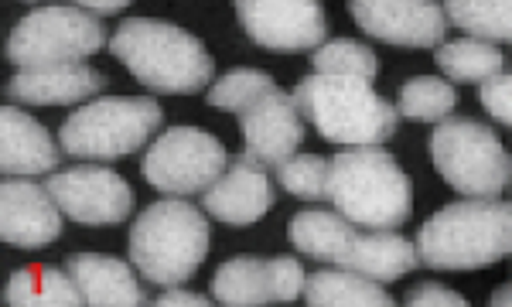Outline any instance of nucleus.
I'll list each match as a JSON object with an SVG mask.
<instances>
[{
  "label": "nucleus",
  "instance_id": "obj_1",
  "mask_svg": "<svg viewBox=\"0 0 512 307\" xmlns=\"http://www.w3.org/2000/svg\"><path fill=\"white\" fill-rule=\"evenodd\" d=\"M325 198L362 229L396 232L414 215V185L383 147H349L328 161Z\"/></svg>",
  "mask_w": 512,
  "mask_h": 307
},
{
  "label": "nucleus",
  "instance_id": "obj_2",
  "mask_svg": "<svg viewBox=\"0 0 512 307\" xmlns=\"http://www.w3.org/2000/svg\"><path fill=\"white\" fill-rule=\"evenodd\" d=\"M414 246L427 270H485L512 253V209L499 198L451 202L420 226Z\"/></svg>",
  "mask_w": 512,
  "mask_h": 307
},
{
  "label": "nucleus",
  "instance_id": "obj_3",
  "mask_svg": "<svg viewBox=\"0 0 512 307\" xmlns=\"http://www.w3.org/2000/svg\"><path fill=\"white\" fill-rule=\"evenodd\" d=\"M110 52L158 96H195L212 79V55L202 41L168 21H123L110 38Z\"/></svg>",
  "mask_w": 512,
  "mask_h": 307
},
{
  "label": "nucleus",
  "instance_id": "obj_4",
  "mask_svg": "<svg viewBox=\"0 0 512 307\" xmlns=\"http://www.w3.org/2000/svg\"><path fill=\"white\" fill-rule=\"evenodd\" d=\"M297 110L328 144L383 147L396 134L400 113L359 76L315 72L294 86Z\"/></svg>",
  "mask_w": 512,
  "mask_h": 307
},
{
  "label": "nucleus",
  "instance_id": "obj_5",
  "mask_svg": "<svg viewBox=\"0 0 512 307\" xmlns=\"http://www.w3.org/2000/svg\"><path fill=\"white\" fill-rule=\"evenodd\" d=\"M130 260L158 287H181L195 277L209 253V219L185 198L147 205L130 226Z\"/></svg>",
  "mask_w": 512,
  "mask_h": 307
},
{
  "label": "nucleus",
  "instance_id": "obj_6",
  "mask_svg": "<svg viewBox=\"0 0 512 307\" xmlns=\"http://www.w3.org/2000/svg\"><path fill=\"white\" fill-rule=\"evenodd\" d=\"M164 123V110L147 96H103L65 116L59 144L82 161H120L137 154Z\"/></svg>",
  "mask_w": 512,
  "mask_h": 307
},
{
  "label": "nucleus",
  "instance_id": "obj_7",
  "mask_svg": "<svg viewBox=\"0 0 512 307\" xmlns=\"http://www.w3.org/2000/svg\"><path fill=\"white\" fill-rule=\"evenodd\" d=\"M437 174L468 198H499L509 185V154L499 134L472 116H444L431 134Z\"/></svg>",
  "mask_w": 512,
  "mask_h": 307
},
{
  "label": "nucleus",
  "instance_id": "obj_8",
  "mask_svg": "<svg viewBox=\"0 0 512 307\" xmlns=\"http://www.w3.org/2000/svg\"><path fill=\"white\" fill-rule=\"evenodd\" d=\"M103 24L79 7H38L14 24L7 38V62L18 72L79 65L103 48Z\"/></svg>",
  "mask_w": 512,
  "mask_h": 307
},
{
  "label": "nucleus",
  "instance_id": "obj_9",
  "mask_svg": "<svg viewBox=\"0 0 512 307\" xmlns=\"http://www.w3.org/2000/svg\"><path fill=\"white\" fill-rule=\"evenodd\" d=\"M229 168V154L212 134L198 127H168L147 147L140 174L164 195H202Z\"/></svg>",
  "mask_w": 512,
  "mask_h": 307
},
{
  "label": "nucleus",
  "instance_id": "obj_10",
  "mask_svg": "<svg viewBox=\"0 0 512 307\" xmlns=\"http://www.w3.org/2000/svg\"><path fill=\"white\" fill-rule=\"evenodd\" d=\"M246 38L267 52H308L325 45L328 18L321 0H233Z\"/></svg>",
  "mask_w": 512,
  "mask_h": 307
},
{
  "label": "nucleus",
  "instance_id": "obj_11",
  "mask_svg": "<svg viewBox=\"0 0 512 307\" xmlns=\"http://www.w3.org/2000/svg\"><path fill=\"white\" fill-rule=\"evenodd\" d=\"M304 267L294 256H236L216 270L212 294L226 307H263L291 304L304 294Z\"/></svg>",
  "mask_w": 512,
  "mask_h": 307
},
{
  "label": "nucleus",
  "instance_id": "obj_12",
  "mask_svg": "<svg viewBox=\"0 0 512 307\" xmlns=\"http://www.w3.org/2000/svg\"><path fill=\"white\" fill-rule=\"evenodd\" d=\"M48 192L59 202L65 219L79 226H117L134 212V188L113 168H69L48 178Z\"/></svg>",
  "mask_w": 512,
  "mask_h": 307
},
{
  "label": "nucleus",
  "instance_id": "obj_13",
  "mask_svg": "<svg viewBox=\"0 0 512 307\" xmlns=\"http://www.w3.org/2000/svg\"><path fill=\"white\" fill-rule=\"evenodd\" d=\"M349 11L362 35L403 48L441 45L448 18L437 0H349Z\"/></svg>",
  "mask_w": 512,
  "mask_h": 307
},
{
  "label": "nucleus",
  "instance_id": "obj_14",
  "mask_svg": "<svg viewBox=\"0 0 512 307\" xmlns=\"http://www.w3.org/2000/svg\"><path fill=\"white\" fill-rule=\"evenodd\" d=\"M239 127H243L246 154L256 157L267 171L294 157L304 140V116L297 110V99L280 86L263 93L250 110L239 113Z\"/></svg>",
  "mask_w": 512,
  "mask_h": 307
},
{
  "label": "nucleus",
  "instance_id": "obj_15",
  "mask_svg": "<svg viewBox=\"0 0 512 307\" xmlns=\"http://www.w3.org/2000/svg\"><path fill=\"white\" fill-rule=\"evenodd\" d=\"M274 202L277 192L267 168L246 151L233 157L216 185L202 192V209L226 226H253L274 209Z\"/></svg>",
  "mask_w": 512,
  "mask_h": 307
},
{
  "label": "nucleus",
  "instance_id": "obj_16",
  "mask_svg": "<svg viewBox=\"0 0 512 307\" xmlns=\"http://www.w3.org/2000/svg\"><path fill=\"white\" fill-rule=\"evenodd\" d=\"M62 236V209L48 188L28 178H7L0 188V239L38 250Z\"/></svg>",
  "mask_w": 512,
  "mask_h": 307
},
{
  "label": "nucleus",
  "instance_id": "obj_17",
  "mask_svg": "<svg viewBox=\"0 0 512 307\" xmlns=\"http://www.w3.org/2000/svg\"><path fill=\"white\" fill-rule=\"evenodd\" d=\"M103 86H106L103 72L79 62V65H59V69L18 72L4 86V96L21 106H76L99 96Z\"/></svg>",
  "mask_w": 512,
  "mask_h": 307
},
{
  "label": "nucleus",
  "instance_id": "obj_18",
  "mask_svg": "<svg viewBox=\"0 0 512 307\" xmlns=\"http://www.w3.org/2000/svg\"><path fill=\"white\" fill-rule=\"evenodd\" d=\"M0 127H4V140H0V171L7 178H31V174H48L59 164V147L48 137L35 116L4 106L0 113Z\"/></svg>",
  "mask_w": 512,
  "mask_h": 307
},
{
  "label": "nucleus",
  "instance_id": "obj_19",
  "mask_svg": "<svg viewBox=\"0 0 512 307\" xmlns=\"http://www.w3.org/2000/svg\"><path fill=\"white\" fill-rule=\"evenodd\" d=\"M65 270L72 273L79 294L93 307H137L144 304V290H140L137 277L130 267L117 256L103 253H72L65 260Z\"/></svg>",
  "mask_w": 512,
  "mask_h": 307
},
{
  "label": "nucleus",
  "instance_id": "obj_20",
  "mask_svg": "<svg viewBox=\"0 0 512 307\" xmlns=\"http://www.w3.org/2000/svg\"><path fill=\"white\" fill-rule=\"evenodd\" d=\"M417 246L410 239L396 236L386 229H355L349 239V250H345L342 267L355 270L362 277L376 280V284H393V280L407 277L417 267Z\"/></svg>",
  "mask_w": 512,
  "mask_h": 307
},
{
  "label": "nucleus",
  "instance_id": "obj_21",
  "mask_svg": "<svg viewBox=\"0 0 512 307\" xmlns=\"http://www.w3.org/2000/svg\"><path fill=\"white\" fill-rule=\"evenodd\" d=\"M4 304L11 307H76L86 304L69 270L59 267H21L4 287Z\"/></svg>",
  "mask_w": 512,
  "mask_h": 307
},
{
  "label": "nucleus",
  "instance_id": "obj_22",
  "mask_svg": "<svg viewBox=\"0 0 512 307\" xmlns=\"http://www.w3.org/2000/svg\"><path fill=\"white\" fill-rule=\"evenodd\" d=\"M304 301L311 307H390L396 304L383 284L355 270H318L304 284Z\"/></svg>",
  "mask_w": 512,
  "mask_h": 307
},
{
  "label": "nucleus",
  "instance_id": "obj_23",
  "mask_svg": "<svg viewBox=\"0 0 512 307\" xmlns=\"http://www.w3.org/2000/svg\"><path fill=\"white\" fill-rule=\"evenodd\" d=\"M434 62L454 82H485L502 72V52L482 38L441 41Z\"/></svg>",
  "mask_w": 512,
  "mask_h": 307
},
{
  "label": "nucleus",
  "instance_id": "obj_24",
  "mask_svg": "<svg viewBox=\"0 0 512 307\" xmlns=\"http://www.w3.org/2000/svg\"><path fill=\"white\" fill-rule=\"evenodd\" d=\"M512 0H444V18L465 35L482 41H509Z\"/></svg>",
  "mask_w": 512,
  "mask_h": 307
},
{
  "label": "nucleus",
  "instance_id": "obj_25",
  "mask_svg": "<svg viewBox=\"0 0 512 307\" xmlns=\"http://www.w3.org/2000/svg\"><path fill=\"white\" fill-rule=\"evenodd\" d=\"M458 93L451 82L434 79V76H417L403 82L396 93V113L410 123H441L444 116H451Z\"/></svg>",
  "mask_w": 512,
  "mask_h": 307
},
{
  "label": "nucleus",
  "instance_id": "obj_26",
  "mask_svg": "<svg viewBox=\"0 0 512 307\" xmlns=\"http://www.w3.org/2000/svg\"><path fill=\"white\" fill-rule=\"evenodd\" d=\"M311 65H315V72H328V76H359V79L379 76V58L373 48L349 38L318 45L315 55H311Z\"/></svg>",
  "mask_w": 512,
  "mask_h": 307
},
{
  "label": "nucleus",
  "instance_id": "obj_27",
  "mask_svg": "<svg viewBox=\"0 0 512 307\" xmlns=\"http://www.w3.org/2000/svg\"><path fill=\"white\" fill-rule=\"evenodd\" d=\"M274 86L277 82L260 69H229L226 76H219L216 86L209 89V106L243 113V110H250L263 93H270Z\"/></svg>",
  "mask_w": 512,
  "mask_h": 307
},
{
  "label": "nucleus",
  "instance_id": "obj_28",
  "mask_svg": "<svg viewBox=\"0 0 512 307\" xmlns=\"http://www.w3.org/2000/svg\"><path fill=\"white\" fill-rule=\"evenodd\" d=\"M277 181L284 192H291L304 202H318L325 198V181H328V161L318 154H294L284 164H277Z\"/></svg>",
  "mask_w": 512,
  "mask_h": 307
},
{
  "label": "nucleus",
  "instance_id": "obj_29",
  "mask_svg": "<svg viewBox=\"0 0 512 307\" xmlns=\"http://www.w3.org/2000/svg\"><path fill=\"white\" fill-rule=\"evenodd\" d=\"M478 99L499 123H512V76L499 72V76L478 82Z\"/></svg>",
  "mask_w": 512,
  "mask_h": 307
},
{
  "label": "nucleus",
  "instance_id": "obj_30",
  "mask_svg": "<svg viewBox=\"0 0 512 307\" xmlns=\"http://www.w3.org/2000/svg\"><path fill=\"white\" fill-rule=\"evenodd\" d=\"M407 304L410 307H427V304H448V307H465L468 301L458 294V290H451V287H441V284H417L414 290L407 294Z\"/></svg>",
  "mask_w": 512,
  "mask_h": 307
},
{
  "label": "nucleus",
  "instance_id": "obj_31",
  "mask_svg": "<svg viewBox=\"0 0 512 307\" xmlns=\"http://www.w3.org/2000/svg\"><path fill=\"white\" fill-rule=\"evenodd\" d=\"M158 307H205L209 301H205L202 294H195V290H175V287H168V294H161L158 301H154Z\"/></svg>",
  "mask_w": 512,
  "mask_h": 307
},
{
  "label": "nucleus",
  "instance_id": "obj_32",
  "mask_svg": "<svg viewBox=\"0 0 512 307\" xmlns=\"http://www.w3.org/2000/svg\"><path fill=\"white\" fill-rule=\"evenodd\" d=\"M130 0H76V7H86V11H93V14H120L123 7H127Z\"/></svg>",
  "mask_w": 512,
  "mask_h": 307
}]
</instances>
